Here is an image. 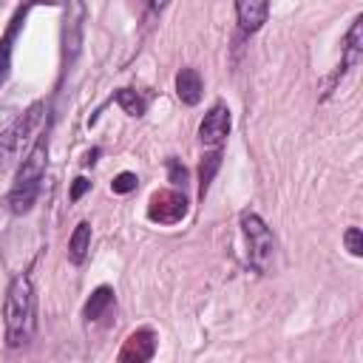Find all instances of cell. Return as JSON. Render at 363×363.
<instances>
[{
  "mask_svg": "<svg viewBox=\"0 0 363 363\" xmlns=\"http://www.w3.org/2000/svg\"><path fill=\"white\" fill-rule=\"evenodd\" d=\"M3 320H6V343L23 346L28 343L34 332V289L28 275H17L9 284L6 303H3Z\"/></svg>",
  "mask_w": 363,
  "mask_h": 363,
  "instance_id": "obj_1",
  "label": "cell"
},
{
  "mask_svg": "<svg viewBox=\"0 0 363 363\" xmlns=\"http://www.w3.org/2000/svg\"><path fill=\"white\" fill-rule=\"evenodd\" d=\"M45 162H48V142L45 136H40L34 142V147L26 153L17 176H14V184H11V193H9V207L11 213L23 216L31 210V204L37 201V193H40V182H43V173H45Z\"/></svg>",
  "mask_w": 363,
  "mask_h": 363,
  "instance_id": "obj_2",
  "label": "cell"
},
{
  "mask_svg": "<svg viewBox=\"0 0 363 363\" xmlns=\"http://www.w3.org/2000/svg\"><path fill=\"white\" fill-rule=\"evenodd\" d=\"M43 119H45V102H34L0 133V167H9L20 159V153L26 150V145L31 142Z\"/></svg>",
  "mask_w": 363,
  "mask_h": 363,
  "instance_id": "obj_3",
  "label": "cell"
},
{
  "mask_svg": "<svg viewBox=\"0 0 363 363\" xmlns=\"http://www.w3.org/2000/svg\"><path fill=\"white\" fill-rule=\"evenodd\" d=\"M241 230H244V238H247V247H250V264L258 272H267L275 261V235H272V230L252 210L241 213Z\"/></svg>",
  "mask_w": 363,
  "mask_h": 363,
  "instance_id": "obj_4",
  "label": "cell"
},
{
  "mask_svg": "<svg viewBox=\"0 0 363 363\" xmlns=\"http://www.w3.org/2000/svg\"><path fill=\"white\" fill-rule=\"evenodd\" d=\"M187 216V199L179 190H156L147 204V218L156 224H179Z\"/></svg>",
  "mask_w": 363,
  "mask_h": 363,
  "instance_id": "obj_5",
  "label": "cell"
},
{
  "mask_svg": "<svg viewBox=\"0 0 363 363\" xmlns=\"http://www.w3.org/2000/svg\"><path fill=\"white\" fill-rule=\"evenodd\" d=\"M227 133H230V111L224 102H218L210 108V113H204V119L199 125V139L210 147H218L227 139Z\"/></svg>",
  "mask_w": 363,
  "mask_h": 363,
  "instance_id": "obj_6",
  "label": "cell"
},
{
  "mask_svg": "<svg viewBox=\"0 0 363 363\" xmlns=\"http://www.w3.org/2000/svg\"><path fill=\"white\" fill-rule=\"evenodd\" d=\"M156 352V335L150 329H136L128 335V340L119 349V360L122 363H145L150 360Z\"/></svg>",
  "mask_w": 363,
  "mask_h": 363,
  "instance_id": "obj_7",
  "label": "cell"
},
{
  "mask_svg": "<svg viewBox=\"0 0 363 363\" xmlns=\"http://www.w3.org/2000/svg\"><path fill=\"white\" fill-rule=\"evenodd\" d=\"M28 9H31V6H26V3H23V6L17 9V14L11 17V23H9L6 34L0 37V85L9 79V71H11V51H14V37H17V31H20L23 20H26Z\"/></svg>",
  "mask_w": 363,
  "mask_h": 363,
  "instance_id": "obj_8",
  "label": "cell"
},
{
  "mask_svg": "<svg viewBox=\"0 0 363 363\" xmlns=\"http://www.w3.org/2000/svg\"><path fill=\"white\" fill-rule=\"evenodd\" d=\"M235 14L244 31H258L267 23L269 0H235Z\"/></svg>",
  "mask_w": 363,
  "mask_h": 363,
  "instance_id": "obj_9",
  "label": "cell"
},
{
  "mask_svg": "<svg viewBox=\"0 0 363 363\" xmlns=\"http://www.w3.org/2000/svg\"><path fill=\"white\" fill-rule=\"evenodd\" d=\"M176 94L184 105H196L201 99V77L196 68H182L176 74Z\"/></svg>",
  "mask_w": 363,
  "mask_h": 363,
  "instance_id": "obj_10",
  "label": "cell"
},
{
  "mask_svg": "<svg viewBox=\"0 0 363 363\" xmlns=\"http://www.w3.org/2000/svg\"><path fill=\"white\" fill-rule=\"evenodd\" d=\"M88 250H91V227L85 221H79L74 227L71 238H68V258H71V264H82Z\"/></svg>",
  "mask_w": 363,
  "mask_h": 363,
  "instance_id": "obj_11",
  "label": "cell"
},
{
  "mask_svg": "<svg viewBox=\"0 0 363 363\" xmlns=\"http://www.w3.org/2000/svg\"><path fill=\"white\" fill-rule=\"evenodd\" d=\"M360 28H363V17H354L352 20V28L346 31V37H343V51H346V57H343V68H352V65H357L360 62Z\"/></svg>",
  "mask_w": 363,
  "mask_h": 363,
  "instance_id": "obj_12",
  "label": "cell"
},
{
  "mask_svg": "<svg viewBox=\"0 0 363 363\" xmlns=\"http://www.w3.org/2000/svg\"><path fill=\"white\" fill-rule=\"evenodd\" d=\"M111 303H113V289H111V286H96V289L91 292V298L85 301V306H82L85 320H96V318H102V312H105Z\"/></svg>",
  "mask_w": 363,
  "mask_h": 363,
  "instance_id": "obj_13",
  "label": "cell"
},
{
  "mask_svg": "<svg viewBox=\"0 0 363 363\" xmlns=\"http://www.w3.org/2000/svg\"><path fill=\"white\" fill-rule=\"evenodd\" d=\"M82 20V6L79 3H74V17H68L65 20V60L71 62L74 57H77V51H79V23Z\"/></svg>",
  "mask_w": 363,
  "mask_h": 363,
  "instance_id": "obj_14",
  "label": "cell"
},
{
  "mask_svg": "<svg viewBox=\"0 0 363 363\" xmlns=\"http://www.w3.org/2000/svg\"><path fill=\"white\" fill-rule=\"evenodd\" d=\"M218 164H221V153H218V150H213V153H207V156H204V162H201V167H199V179H201V184H199V196H201V199L207 196L210 182H213V176H216Z\"/></svg>",
  "mask_w": 363,
  "mask_h": 363,
  "instance_id": "obj_15",
  "label": "cell"
},
{
  "mask_svg": "<svg viewBox=\"0 0 363 363\" xmlns=\"http://www.w3.org/2000/svg\"><path fill=\"white\" fill-rule=\"evenodd\" d=\"M116 102L125 108V113H130V116H142L145 113V108H147V102L136 94V91H130V88H122V91H116Z\"/></svg>",
  "mask_w": 363,
  "mask_h": 363,
  "instance_id": "obj_16",
  "label": "cell"
},
{
  "mask_svg": "<svg viewBox=\"0 0 363 363\" xmlns=\"http://www.w3.org/2000/svg\"><path fill=\"white\" fill-rule=\"evenodd\" d=\"M136 173H119L113 182H111V187H113V193H130V190H136Z\"/></svg>",
  "mask_w": 363,
  "mask_h": 363,
  "instance_id": "obj_17",
  "label": "cell"
},
{
  "mask_svg": "<svg viewBox=\"0 0 363 363\" xmlns=\"http://www.w3.org/2000/svg\"><path fill=\"white\" fill-rule=\"evenodd\" d=\"M343 241H346V250H349L352 255H363V235H360L357 227H349L346 235H343Z\"/></svg>",
  "mask_w": 363,
  "mask_h": 363,
  "instance_id": "obj_18",
  "label": "cell"
},
{
  "mask_svg": "<svg viewBox=\"0 0 363 363\" xmlns=\"http://www.w3.org/2000/svg\"><path fill=\"white\" fill-rule=\"evenodd\" d=\"M167 170H170V182L173 184H184L187 182V167L179 159H167Z\"/></svg>",
  "mask_w": 363,
  "mask_h": 363,
  "instance_id": "obj_19",
  "label": "cell"
},
{
  "mask_svg": "<svg viewBox=\"0 0 363 363\" xmlns=\"http://www.w3.org/2000/svg\"><path fill=\"white\" fill-rule=\"evenodd\" d=\"M88 187H91V182H88V179H82V176H79V179H74V187H71V201H77V199H79V196H82Z\"/></svg>",
  "mask_w": 363,
  "mask_h": 363,
  "instance_id": "obj_20",
  "label": "cell"
},
{
  "mask_svg": "<svg viewBox=\"0 0 363 363\" xmlns=\"http://www.w3.org/2000/svg\"><path fill=\"white\" fill-rule=\"evenodd\" d=\"M40 3H45V6H62L68 0H26V6H40Z\"/></svg>",
  "mask_w": 363,
  "mask_h": 363,
  "instance_id": "obj_21",
  "label": "cell"
}]
</instances>
